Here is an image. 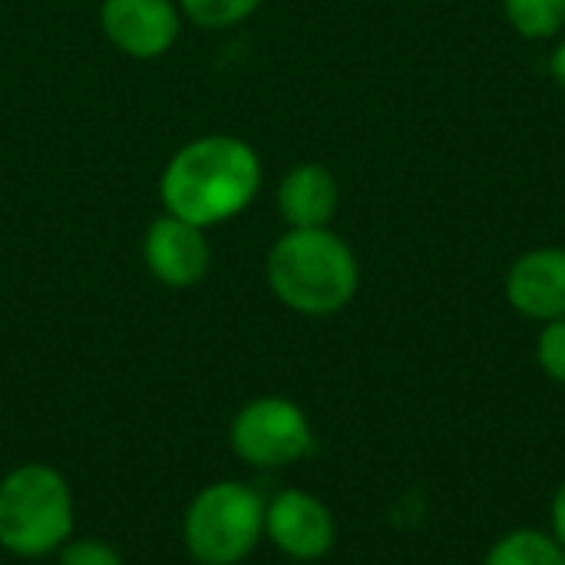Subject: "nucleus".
I'll use <instances>...</instances> for the list:
<instances>
[{"label":"nucleus","instance_id":"obj_16","mask_svg":"<svg viewBox=\"0 0 565 565\" xmlns=\"http://www.w3.org/2000/svg\"><path fill=\"white\" fill-rule=\"evenodd\" d=\"M553 536L559 540V546L565 550V483L553 497Z\"/></svg>","mask_w":565,"mask_h":565},{"label":"nucleus","instance_id":"obj_1","mask_svg":"<svg viewBox=\"0 0 565 565\" xmlns=\"http://www.w3.org/2000/svg\"><path fill=\"white\" fill-rule=\"evenodd\" d=\"M262 159L252 142L232 132H205L172 152L159 175V199L169 215L199 228L238 218L262 192Z\"/></svg>","mask_w":565,"mask_h":565},{"label":"nucleus","instance_id":"obj_12","mask_svg":"<svg viewBox=\"0 0 565 565\" xmlns=\"http://www.w3.org/2000/svg\"><path fill=\"white\" fill-rule=\"evenodd\" d=\"M503 13L526 40H550L565 26V0H503Z\"/></svg>","mask_w":565,"mask_h":565},{"label":"nucleus","instance_id":"obj_10","mask_svg":"<svg viewBox=\"0 0 565 565\" xmlns=\"http://www.w3.org/2000/svg\"><path fill=\"white\" fill-rule=\"evenodd\" d=\"M275 205L288 228H331L341 205V185L328 166L298 162L281 175Z\"/></svg>","mask_w":565,"mask_h":565},{"label":"nucleus","instance_id":"obj_11","mask_svg":"<svg viewBox=\"0 0 565 565\" xmlns=\"http://www.w3.org/2000/svg\"><path fill=\"white\" fill-rule=\"evenodd\" d=\"M483 565H565V550L553 533L513 530L493 543Z\"/></svg>","mask_w":565,"mask_h":565},{"label":"nucleus","instance_id":"obj_7","mask_svg":"<svg viewBox=\"0 0 565 565\" xmlns=\"http://www.w3.org/2000/svg\"><path fill=\"white\" fill-rule=\"evenodd\" d=\"M182 10L175 0H103L99 30L129 60H159L182 33Z\"/></svg>","mask_w":565,"mask_h":565},{"label":"nucleus","instance_id":"obj_3","mask_svg":"<svg viewBox=\"0 0 565 565\" xmlns=\"http://www.w3.org/2000/svg\"><path fill=\"white\" fill-rule=\"evenodd\" d=\"M76 536V497L70 480L40 460L0 477V550L17 559L56 556Z\"/></svg>","mask_w":565,"mask_h":565},{"label":"nucleus","instance_id":"obj_8","mask_svg":"<svg viewBox=\"0 0 565 565\" xmlns=\"http://www.w3.org/2000/svg\"><path fill=\"white\" fill-rule=\"evenodd\" d=\"M142 262L159 285L179 291L195 288L212 271V242L205 228L162 212L142 235Z\"/></svg>","mask_w":565,"mask_h":565},{"label":"nucleus","instance_id":"obj_6","mask_svg":"<svg viewBox=\"0 0 565 565\" xmlns=\"http://www.w3.org/2000/svg\"><path fill=\"white\" fill-rule=\"evenodd\" d=\"M265 540L295 563H318L334 550L338 526L308 490H281L265 503Z\"/></svg>","mask_w":565,"mask_h":565},{"label":"nucleus","instance_id":"obj_13","mask_svg":"<svg viewBox=\"0 0 565 565\" xmlns=\"http://www.w3.org/2000/svg\"><path fill=\"white\" fill-rule=\"evenodd\" d=\"M182 17L199 30H228L245 23L262 0H175Z\"/></svg>","mask_w":565,"mask_h":565},{"label":"nucleus","instance_id":"obj_5","mask_svg":"<svg viewBox=\"0 0 565 565\" xmlns=\"http://www.w3.org/2000/svg\"><path fill=\"white\" fill-rule=\"evenodd\" d=\"M228 447L255 470H285L315 450V430L301 404L268 394L235 411L228 424Z\"/></svg>","mask_w":565,"mask_h":565},{"label":"nucleus","instance_id":"obj_15","mask_svg":"<svg viewBox=\"0 0 565 565\" xmlns=\"http://www.w3.org/2000/svg\"><path fill=\"white\" fill-rule=\"evenodd\" d=\"M536 358H540V367L553 377L565 384V318L559 321H550L536 341Z\"/></svg>","mask_w":565,"mask_h":565},{"label":"nucleus","instance_id":"obj_14","mask_svg":"<svg viewBox=\"0 0 565 565\" xmlns=\"http://www.w3.org/2000/svg\"><path fill=\"white\" fill-rule=\"evenodd\" d=\"M56 565H126L119 550L96 536H73L60 546Z\"/></svg>","mask_w":565,"mask_h":565},{"label":"nucleus","instance_id":"obj_2","mask_svg":"<svg viewBox=\"0 0 565 565\" xmlns=\"http://www.w3.org/2000/svg\"><path fill=\"white\" fill-rule=\"evenodd\" d=\"M265 281L288 311L328 318L354 301L361 265L354 248L331 228H285L265 258Z\"/></svg>","mask_w":565,"mask_h":565},{"label":"nucleus","instance_id":"obj_4","mask_svg":"<svg viewBox=\"0 0 565 565\" xmlns=\"http://www.w3.org/2000/svg\"><path fill=\"white\" fill-rule=\"evenodd\" d=\"M265 497L242 480L202 487L182 516L185 553L199 565L245 563L265 540Z\"/></svg>","mask_w":565,"mask_h":565},{"label":"nucleus","instance_id":"obj_9","mask_svg":"<svg viewBox=\"0 0 565 565\" xmlns=\"http://www.w3.org/2000/svg\"><path fill=\"white\" fill-rule=\"evenodd\" d=\"M507 301L530 321L565 318V248H533L520 255L503 281Z\"/></svg>","mask_w":565,"mask_h":565},{"label":"nucleus","instance_id":"obj_17","mask_svg":"<svg viewBox=\"0 0 565 565\" xmlns=\"http://www.w3.org/2000/svg\"><path fill=\"white\" fill-rule=\"evenodd\" d=\"M550 73H553V79L559 83V89L565 93V40L553 50V56H550Z\"/></svg>","mask_w":565,"mask_h":565}]
</instances>
